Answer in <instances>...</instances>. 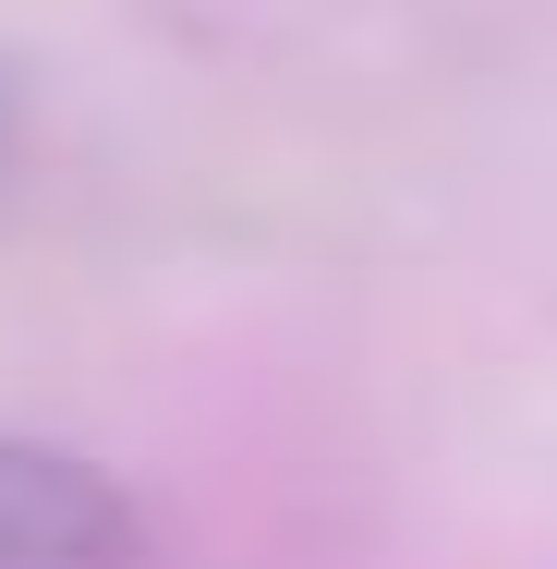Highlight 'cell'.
Masks as SVG:
<instances>
[{
	"mask_svg": "<svg viewBox=\"0 0 557 569\" xmlns=\"http://www.w3.org/2000/svg\"><path fill=\"white\" fill-rule=\"evenodd\" d=\"M133 558V497L98 460L0 437V569H121Z\"/></svg>",
	"mask_w": 557,
	"mask_h": 569,
	"instance_id": "obj_1",
	"label": "cell"
},
{
	"mask_svg": "<svg viewBox=\"0 0 557 569\" xmlns=\"http://www.w3.org/2000/svg\"><path fill=\"white\" fill-rule=\"evenodd\" d=\"M0 146H12V73H0Z\"/></svg>",
	"mask_w": 557,
	"mask_h": 569,
	"instance_id": "obj_2",
	"label": "cell"
}]
</instances>
